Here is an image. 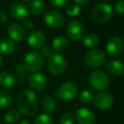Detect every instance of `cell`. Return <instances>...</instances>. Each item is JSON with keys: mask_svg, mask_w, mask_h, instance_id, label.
<instances>
[{"mask_svg": "<svg viewBox=\"0 0 124 124\" xmlns=\"http://www.w3.org/2000/svg\"><path fill=\"white\" fill-rule=\"evenodd\" d=\"M17 109L21 115L31 116L36 114L39 110V101L36 92L25 89L18 95Z\"/></svg>", "mask_w": 124, "mask_h": 124, "instance_id": "obj_1", "label": "cell"}, {"mask_svg": "<svg viewBox=\"0 0 124 124\" xmlns=\"http://www.w3.org/2000/svg\"><path fill=\"white\" fill-rule=\"evenodd\" d=\"M90 86L95 90L102 91L110 86L111 80L107 74L101 70H96L92 72L88 78Z\"/></svg>", "mask_w": 124, "mask_h": 124, "instance_id": "obj_2", "label": "cell"}, {"mask_svg": "<svg viewBox=\"0 0 124 124\" xmlns=\"http://www.w3.org/2000/svg\"><path fill=\"white\" fill-rule=\"evenodd\" d=\"M23 63L28 72L37 73L44 65V57L40 52L31 51L25 55Z\"/></svg>", "mask_w": 124, "mask_h": 124, "instance_id": "obj_3", "label": "cell"}, {"mask_svg": "<svg viewBox=\"0 0 124 124\" xmlns=\"http://www.w3.org/2000/svg\"><path fill=\"white\" fill-rule=\"evenodd\" d=\"M113 11L111 5L108 3H98L93 8L91 12V18L96 23L107 22L112 17Z\"/></svg>", "mask_w": 124, "mask_h": 124, "instance_id": "obj_4", "label": "cell"}, {"mask_svg": "<svg viewBox=\"0 0 124 124\" xmlns=\"http://www.w3.org/2000/svg\"><path fill=\"white\" fill-rule=\"evenodd\" d=\"M84 62L90 68H98L106 62V53L101 48H94L85 53Z\"/></svg>", "mask_w": 124, "mask_h": 124, "instance_id": "obj_5", "label": "cell"}, {"mask_svg": "<svg viewBox=\"0 0 124 124\" xmlns=\"http://www.w3.org/2000/svg\"><path fill=\"white\" fill-rule=\"evenodd\" d=\"M78 95V87L74 82H64L59 86L57 91L54 93V96L58 97L62 101H69L74 100Z\"/></svg>", "mask_w": 124, "mask_h": 124, "instance_id": "obj_6", "label": "cell"}, {"mask_svg": "<svg viewBox=\"0 0 124 124\" xmlns=\"http://www.w3.org/2000/svg\"><path fill=\"white\" fill-rule=\"evenodd\" d=\"M47 67L50 73L55 76L62 74L67 69V62L61 54H53L48 58Z\"/></svg>", "mask_w": 124, "mask_h": 124, "instance_id": "obj_7", "label": "cell"}, {"mask_svg": "<svg viewBox=\"0 0 124 124\" xmlns=\"http://www.w3.org/2000/svg\"><path fill=\"white\" fill-rule=\"evenodd\" d=\"M43 22L49 28L59 29L64 25L65 19L60 12L56 10H49L45 13L43 16Z\"/></svg>", "mask_w": 124, "mask_h": 124, "instance_id": "obj_8", "label": "cell"}, {"mask_svg": "<svg viewBox=\"0 0 124 124\" xmlns=\"http://www.w3.org/2000/svg\"><path fill=\"white\" fill-rule=\"evenodd\" d=\"M123 48V39L119 36H114L108 40L106 46V52L110 57H116L122 54Z\"/></svg>", "mask_w": 124, "mask_h": 124, "instance_id": "obj_9", "label": "cell"}, {"mask_svg": "<svg viewBox=\"0 0 124 124\" xmlns=\"http://www.w3.org/2000/svg\"><path fill=\"white\" fill-rule=\"evenodd\" d=\"M47 78L41 73H33L28 78V84L31 90L35 92L43 91L47 86Z\"/></svg>", "mask_w": 124, "mask_h": 124, "instance_id": "obj_10", "label": "cell"}, {"mask_svg": "<svg viewBox=\"0 0 124 124\" xmlns=\"http://www.w3.org/2000/svg\"><path fill=\"white\" fill-rule=\"evenodd\" d=\"M68 36L69 39L74 41H78L84 37L85 35V27L84 25L78 20H73L69 22L66 29Z\"/></svg>", "mask_w": 124, "mask_h": 124, "instance_id": "obj_11", "label": "cell"}, {"mask_svg": "<svg viewBox=\"0 0 124 124\" xmlns=\"http://www.w3.org/2000/svg\"><path fill=\"white\" fill-rule=\"evenodd\" d=\"M10 14L15 20L18 21H24L27 20L31 15L27 5L22 2H17L12 4L10 8Z\"/></svg>", "mask_w": 124, "mask_h": 124, "instance_id": "obj_12", "label": "cell"}, {"mask_svg": "<svg viewBox=\"0 0 124 124\" xmlns=\"http://www.w3.org/2000/svg\"><path fill=\"white\" fill-rule=\"evenodd\" d=\"M94 104L98 109L105 111L111 108L113 106V98L106 91H99L93 98Z\"/></svg>", "mask_w": 124, "mask_h": 124, "instance_id": "obj_13", "label": "cell"}, {"mask_svg": "<svg viewBox=\"0 0 124 124\" xmlns=\"http://www.w3.org/2000/svg\"><path fill=\"white\" fill-rule=\"evenodd\" d=\"M27 42L29 46L34 50L41 49L45 46L46 36L41 31H33L28 36Z\"/></svg>", "mask_w": 124, "mask_h": 124, "instance_id": "obj_14", "label": "cell"}, {"mask_svg": "<svg viewBox=\"0 0 124 124\" xmlns=\"http://www.w3.org/2000/svg\"><path fill=\"white\" fill-rule=\"evenodd\" d=\"M74 116L78 124H94L95 122L94 112L85 107H81L76 110Z\"/></svg>", "mask_w": 124, "mask_h": 124, "instance_id": "obj_15", "label": "cell"}, {"mask_svg": "<svg viewBox=\"0 0 124 124\" xmlns=\"http://www.w3.org/2000/svg\"><path fill=\"white\" fill-rule=\"evenodd\" d=\"M7 32L9 36L10 40L13 41H21L25 37V31L20 24H11L8 25Z\"/></svg>", "mask_w": 124, "mask_h": 124, "instance_id": "obj_16", "label": "cell"}, {"mask_svg": "<svg viewBox=\"0 0 124 124\" xmlns=\"http://www.w3.org/2000/svg\"><path fill=\"white\" fill-rule=\"evenodd\" d=\"M16 84V76L9 71H3L0 73V85L4 90L12 89Z\"/></svg>", "mask_w": 124, "mask_h": 124, "instance_id": "obj_17", "label": "cell"}, {"mask_svg": "<svg viewBox=\"0 0 124 124\" xmlns=\"http://www.w3.org/2000/svg\"><path fill=\"white\" fill-rule=\"evenodd\" d=\"M106 69L111 75L119 77L124 74V64L119 60H111L106 63Z\"/></svg>", "mask_w": 124, "mask_h": 124, "instance_id": "obj_18", "label": "cell"}, {"mask_svg": "<svg viewBox=\"0 0 124 124\" xmlns=\"http://www.w3.org/2000/svg\"><path fill=\"white\" fill-rule=\"evenodd\" d=\"M16 49L15 41L8 38H3L0 41V53L3 55H11Z\"/></svg>", "mask_w": 124, "mask_h": 124, "instance_id": "obj_19", "label": "cell"}, {"mask_svg": "<svg viewBox=\"0 0 124 124\" xmlns=\"http://www.w3.org/2000/svg\"><path fill=\"white\" fill-rule=\"evenodd\" d=\"M69 41L63 36H58L53 39L52 42V48L56 52H64L69 46Z\"/></svg>", "mask_w": 124, "mask_h": 124, "instance_id": "obj_20", "label": "cell"}, {"mask_svg": "<svg viewBox=\"0 0 124 124\" xmlns=\"http://www.w3.org/2000/svg\"><path fill=\"white\" fill-rule=\"evenodd\" d=\"M20 116H21V114L18 111V109L12 108L5 112L4 116H3V119H4L5 123L8 124H15L20 122Z\"/></svg>", "mask_w": 124, "mask_h": 124, "instance_id": "obj_21", "label": "cell"}, {"mask_svg": "<svg viewBox=\"0 0 124 124\" xmlns=\"http://www.w3.org/2000/svg\"><path fill=\"white\" fill-rule=\"evenodd\" d=\"M46 5L42 0H33L30 5V13L34 16H39L44 13Z\"/></svg>", "mask_w": 124, "mask_h": 124, "instance_id": "obj_22", "label": "cell"}, {"mask_svg": "<svg viewBox=\"0 0 124 124\" xmlns=\"http://www.w3.org/2000/svg\"><path fill=\"white\" fill-rule=\"evenodd\" d=\"M41 106L43 110L47 113H52L57 108V102L55 99L51 95H45L41 100Z\"/></svg>", "mask_w": 124, "mask_h": 124, "instance_id": "obj_23", "label": "cell"}, {"mask_svg": "<svg viewBox=\"0 0 124 124\" xmlns=\"http://www.w3.org/2000/svg\"><path fill=\"white\" fill-rule=\"evenodd\" d=\"M13 102V96L7 90H0V108H7Z\"/></svg>", "mask_w": 124, "mask_h": 124, "instance_id": "obj_24", "label": "cell"}, {"mask_svg": "<svg viewBox=\"0 0 124 124\" xmlns=\"http://www.w3.org/2000/svg\"><path fill=\"white\" fill-rule=\"evenodd\" d=\"M83 44L87 47H94L99 43V36L95 33H89L83 38Z\"/></svg>", "mask_w": 124, "mask_h": 124, "instance_id": "obj_25", "label": "cell"}, {"mask_svg": "<svg viewBox=\"0 0 124 124\" xmlns=\"http://www.w3.org/2000/svg\"><path fill=\"white\" fill-rule=\"evenodd\" d=\"M33 124H53V119L48 113H41L35 117Z\"/></svg>", "mask_w": 124, "mask_h": 124, "instance_id": "obj_26", "label": "cell"}, {"mask_svg": "<svg viewBox=\"0 0 124 124\" xmlns=\"http://www.w3.org/2000/svg\"><path fill=\"white\" fill-rule=\"evenodd\" d=\"M65 12L69 16L75 17L81 13V8L76 3H70L65 8Z\"/></svg>", "mask_w": 124, "mask_h": 124, "instance_id": "obj_27", "label": "cell"}, {"mask_svg": "<svg viewBox=\"0 0 124 124\" xmlns=\"http://www.w3.org/2000/svg\"><path fill=\"white\" fill-rule=\"evenodd\" d=\"M75 123V116L70 111H66L59 119V124H74Z\"/></svg>", "mask_w": 124, "mask_h": 124, "instance_id": "obj_28", "label": "cell"}, {"mask_svg": "<svg viewBox=\"0 0 124 124\" xmlns=\"http://www.w3.org/2000/svg\"><path fill=\"white\" fill-rule=\"evenodd\" d=\"M78 99L84 104H89L90 102H91V101L93 100V95L90 91L89 90H82L79 94H78Z\"/></svg>", "mask_w": 124, "mask_h": 124, "instance_id": "obj_29", "label": "cell"}, {"mask_svg": "<svg viewBox=\"0 0 124 124\" xmlns=\"http://www.w3.org/2000/svg\"><path fill=\"white\" fill-rule=\"evenodd\" d=\"M15 71H16V74L20 78H25L26 73L28 72L25 64L22 63V62H20V63L17 64L16 68H15Z\"/></svg>", "mask_w": 124, "mask_h": 124, "instance_id": "obj_30", "label": "cell"}, {"mask_svg": "<svg viewBox=\"0 0 124 124\" xmlns=\"http://www.w3.org/2000/svg\"><path fill=\"white\" fill-rule=\"evenodd\" d=\"M41 54L42 55V57H48V58H49V57H51L54 54V51L51 46L45 45V46L41 48Z\"/></svg>", "mask_w": 124, "mask_h": 124, "instance_id": "obj_31", "label": "cell"}, {"mask_svg": "<svg viewBox=\"0 0 124 124\" xmlns=\"http://www.w3.org/2000/svg\"><path fill=\"white\" fill-rule=\"evenodd\" d=\"M114 10L117 15H124V1L119 0L114 5Z\"/></svg>", "mask_w": 124, "mask_h": 124, "instance_id": "obj_32", "label": "cell"}, {"mask_svg": "<svg viewBox=\"0 0 124 124\" xmlns=\"http://www.w3.org/2000/svg\"><path fill=\"white\" fill-rule=\"evenodd\" d=\"M50 3L55 8H62L68 4L69 0H49Z\"/></svg>", "mask_w": 124, "mask_h": 124, "instance_id": "obj_33", "label": "cell"}, {"mask_svg": "<svg viewBox=\"0 0 124 124\" xmlns=\"http://www.w3.org/2000/svg\"><path fill=\"white\" fill-rule=\"evenodd\" d=\"M22 27L24 28L25 31H31V30H33V28H34V23H33L32 20L27 19V20H25L23 21Z\"/></svg>", "mask_w": 124, "mask_h": 124, "instance_id": "obj_34", "label": "cell"}, {"mask_svg": "<svg viewBox=\"0 0 124 124\" xmlns=\"http://www.w3.org/2000/svg\"><path fill=\"white\" fill-rule=\"evenodd\" d=\"M8 20L7 15L3 11H0V25H3Z\"/></svg>", "mask_w": 124, "mask_h": 124, "instance_id": "obj_35", "label": "cell"}, {"mask_svg": "<svg viewBox=\"0 0 124 124\" xmlns=\"http://www.w3.org/2000/svg\"><path fill=\"white\" fill-rule=\"evenodd\" d=\"M74 1L76 3V4H78V5H85V4H86L90 0H74Z\"/></svg>", "mask_w": 124, "mask_h": 124, "instance_id": "obj_36", "label": "cell"}, {"mask_svg": "<svg viewBox=\"0 0 124 124\" xmlns=\"http://www.w3.org/2000/svg\"><path fill=\"white\" fill-rule=\"evenodd\" d=\"M19 124H32V123H31V122L30 121L29 119H27V118H25V119L20 121Z\"/></svg>", "mask_w": 124, "mask_h": 124, "instance_id": "obj_37", "label": "cell"}, {"mask_svg": "<svg viewBox=\"0 0 124 124\" xmlns=\"http://www.w3.org/2000/svg\"><path fill=\"white\" fill-rule=\"evenodd\" d=\"M2 65H3V57H2L1 54H0V68L2 67Z\"/></svg>", "mask_w": 124, "mask_h": 124, "instance_id": "obj_38", "label": "cell"}, {"mask_svg": "<svg viewBox=\"0 0 124 124\" xmlns=\"http://www.w3.org/2000/svg\"><path fill=\"white\" fill-rule=\"evenodd\" d=\"M24 2H26V3H28V2H31V1H32V0H23Z\"/></svg>", "mask_w": 124, "mask_h": 124, "instance_id": "obj_39", "label": "cell"}, {"mask_svg": "<svg viewBox=\"0 0 124 124\" xmlns=\"http://www.w3.org/2000/svg\"><path fill=\"white\" fill-rule=\"evenodd\" d=\"M101 1H103V2H107V1H110V0H101Z\"/></svg>", "mask_w": 124, "mask_h": 124, "instance_id": "obj_40", "label": "cell"}, {"mask_svg": "<svg viewBox=\"0 0 124 124\" xmlns=\"http://www.w3.org/2000/svg\"><path fill=\"white\" fill-rule=\"evenodd\" d=\"M0 2H1V0H0Z\"/></svg>", "mask_w": 124, "mask_h": 124, "instance_id": "obj_41", "label": "cell"}, {"mask_svg": "<svg viewBox=\"0 0 124 124\" xmlns=\"http://www.w3.org/2000/svg\"><path fill=\"white\" fill-rule=\"evenodd\" d=\"M0 124H1V123H0Z\"/></svg>", "mask_w": 124, "mask_h": 124, "instance_id": "obj_42", "label": "cell"}]
</instances>
